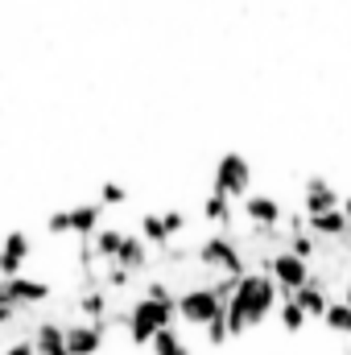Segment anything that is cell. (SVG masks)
Segmentation results:
<instances>
[{"mask_svg": "<svg viewBox=\"0 0 351 355\" xmlns=\"http://www.w3.org/2000/svg\"><path fill=\"white\" fill-rule=\"evenodd\" d=\"M277 293H281V285L268 272H244L236 281V293L228 297V327H232V335L264 322L268 310L277 306Z\"/></svg>", "mask_w": 351, "mask_h": 355, "instance_id": "obj_1", "label": "cell"}, {"mask_svg": "<svg viewBox=\"0 0 351 355\" xmlns=\"http://www.w3.org/2000/svg\"><path fill=\"white\" fill-rule=\"evenodd\" d=\"M174 318H178V297L170 293V285L153 281V285L132 302L124 327H128V339H132L137 347H149V343L157 339V331L174 327Z\"/></svg>", "mask_w": 351, "mask_h": 355, "instance_id": "obj_2", "label": "cell"}, {"mask_svg": "<svg viewBox=\"0 0 351 355\" xmlns=\"http://www.w3.org/2000/svg\"><path fill=\"white\" fill-rule=\"evenodd\" d=\"M223 310H228V297H223L215 285H203V289H186V293L178 297V314H182L190 327H207V322H215Z\"/></svg>", "mask_w": 351, "mask_h": 355, "instance_id": "obj_3", "label": "cell"}, {"mask_svg": "<svg viewBox=\"0 0 351 355\" xmlns=\"http://www.w3.org/2000/svg\"><path fill=\"white\" fill-rule=\"evenodd\" d=\"M0 285H4V293L12 297V306H17V310L42 306V302H50V293H54V289H50V281H42V277H25V272H21V277H4Z\"/></svg>", "mask_w": 351, "mask_h": 355, "instance_id": "obj_4", "label": "cell"}, {"mask_svg": "<svg viewBox=\"0 0 351 355\" xmlns=\"http://www.w3.org/2000/svg\"><path fill=\"white\" fill-rule=\"evenodd\" d=\"M198 257H203V265L207 268H219L223 277H244V261H240L236 244L223 240V236H211V240L198 248Z\"/></svg>", "mask_w": 351, "mask_h": 355, "instance_id": "obj_5", "label": "cell"}, {"mask_svg": "<svg viewBox=\"0 0 351 355\" xmlns=\"http://www.w3.org/2000/svg\"><path fill=\"white\" fill-rule=\"evenodd\" d=\"M29 252H33L29 236H25L21 227H12V232L4 236V244H0V277H21L25 265H29Z\"/></svg>", "mask_w": 351, "mask_h": 355, "instance_id": "obj_6", "label": "cell"}, {"mask_svg": "<svg viewBox=\"0 0 351 355\" xmlns=\"http://www.w3.org/2000/svg\"><path fill=\"white\" fill-rule=\"evenodd\" d=\"M248 182H252V170H248L244 157H223L219 162V170H215V190L219 194L240 198V194H248Z\"/></svg>", "mask_w": 351, "mask_h": 355, "instance_id": "obj_7", "label": "cell"}, {"mask_svg": "<svg viewBox=\"0 0 351 355\" xmlns=\"http://www.w3.org/2000/svg\"><path fill=\"white\" fill-rule=\"evenodd\" d=\"M268 277L281 285V293H298L310 272H306V261H302L298 252H281V257L268 261Z\"/></svg>", "mask_w": 351, "mask_h": 355, "instance_id": "obj_8", "label": "cell"}, {"mask_svg": "<svg viewBox=\"0 0 351 355\" xmlns=\"http://www.w3.org/2000/svg\"><path fill=\"white\" fill-rule=\"evenodd\" d=\"M67 347L71 355H95L103 347V322H75V327H67Z\"/></svg>", "mask_w": 351, "mask_h": 355, "instance_id": "obj_9", "label": "cell"}, {"mask_svg": "<svg viewBox=\"0 0 351 355\" xmlns=\"http://www.w3.org/2000/svg\"><path fill=\"white\" fill-rule=\"evenodd\" d=\"M99 227H103V202H79V207H71V236L91 240Z\"/></svg>", "mask_w": 351, "mask_h": 355, "instance_id": "obj_10", "label": "cell"}, {"mask_svg": "<svg viewBox=\"0 0 351 355\" xmlns=\"http://www.w3.org/2000/svg\"><path fill=\"white\" fill-rule=\"evenodd\" d=\"M33 347H37V355H71V347H67V327L62 322H42L33 331Z\"/></svg>", "mask_w": 351, "mask_h": 355, "instance_id": "obj_11", "label": "cell"}, {"mask_svg": "<svg viewBox=\"0 0 351 355\" xmlns=\"http://www.w3.org/2000/svg\"><path fill=\"white\" fill-rule=\"evenodd\" d=\"M244 211H248V219H252L257 227H273V223L281 219V207H277L268 194H244Z\"/></svg>", "mask_w": 351, "mask_h": 355, "instance_id": "obj_12", "label": "cell"}, {"mask_svg": "<svg viewBox=\"0 0 351 355\" xmlns=\"http://www.w3.org/2000/svg\"><path fill=\"white\" fill-rule=\"evenodd\" d=\"M116 265H124V268H145L149 265V240L137 232V236H124V244H120V257H116Z\"/></svg>", "mask_w": 351, "mask_h": 355, "instance_id": "obj_13", "label": "cell"}, {"mask_svg": "<svg viewBox=\"0 0 351 355\" xmlns=\"http://www.w3.org/2000/svg\"><path fill=\"white\" fill-rule=\"evenodd\" d=\"M124 236H128V232H120V227H108V223H103V227L91 236V248H95V257H99V261H116V257H120V244H124Z\"/></svg>", "mask_w": 351, "mask_h": 355, "instance_id": "obj_14", "label": "cell"}, {"mask_svg": "<svg viewBox=\"0 0 351 355\" xmlns=\"http://www.w3.org/2000/svg\"><path fill=\"white\" fill-rule=\"evenodd\" d=\"M203 219L207 223H215V227H228L232 223V198L228 194H207V202H203Z\"/></svg>", "mask_w": 351, "mask_h": 355, "instance_id": "obj_15", "label": "cell"}, {"mask_svg": "<svg viewBox=\"0 0 351 355\" xmlns=\"http://www.w3.org/2000/svg\"><path fill=\"white\" fill-rule=\"evenodd\" d=\"M149 347H153V355H194L190 347H186V339L178 335L174 327H166V331H157V339H153Z\"/></svg>", "mask_w": 351, "mask_h": 355, "instance_id": "obj_16", "label": "cell"}, {"mask_svg": "<svg viewBox=\"0 0 351 355\" xmlns=\"http://www.w3.org/2000/svg\"><path fill=\"white\" fill-rule=\"evenodd\" d=\"M141 236H145L153 248H162V244H170V236H174V232H170L166 215H145V219H141Z\"/></svg>", "mask_w": 351, "mask_h": 355, "instance_id": "obj_17", "label": "cell"}, {"mask_svg": "<svg viewBox=\"0 0 351 355\" xmlns=\"http://www.w3.org/2000/svg\"><path fill=\"white\" fill-rule=\"evenodd\" d=\"M306 211H310V215L335 211V190H331V186H323V182H310V194H306Z\"/></svg>", "mask_w": 351, "mask_h": 355, "instance_id": "obj_18", "label": "cell"}, {"mask_svg": "<svg viewBox=\"0 0 351 355\" xmlns=\"http://www.w3.org/2000/svg\"><path fill=\"white\" fill-rule=\"evenodd\" d=\"M293 297L302 302V310H306V314H327V306H331V302L323 297V289H318V285H310V281H306Z\"/></svg>", "mask_w": 351, "mask_h": 355, "instance_id": "obj_19", "label": "cell"}, {"mask_svg": "<svg viewBox=\"0 0 351 355\" xmlns=\"http://www.w3.org/2000/svg\"><path fill=\"white\" fill-rule=\"evenodd\" d=\"M79 310L87 314L91 322H103V318H108V293H103V289H91V293H83V297H79Z\"/></svg>", "mask_w": 351, "mask_h": 355, "instance_id": "obj_20", "label": "cell"}, {"mask_svg": "<svg viewBox=\"0 0 351 355\" xmlns=\"http://www.w3.org/2000/svg\"><path fill=\"white\" fill-rule=\"evenodd\" d=\"M281 322H285V331H302L306 327V310H302V302L289 293L285 297V306H281Z\"/></svg>", "mask_w": 351, "mask_h": 355, "instance_id": "obj_21", "label": "cell"}, {"mask_svg": "<svg viewBox=\"0 0 351 355\" xmlns=\"http://www.w3.org/2000/svg\"><path fill=\"white\" fill-rule=\"evenodd\" d=\"M327 327L331 331H351V302H331L327 306Z\"/></svg>", "mask_w": 351, "mask_h": 355, "instance_id": "obj_22", "label": "cell"}, {"mask_svg": "<svg viewBox=\"0 0 351 355\" xmlns=\"http://www.w3.org/2000/svg\"><path fill=\"white\" fill-rule=\"evenodd\" d=\"M310 223H314V232H323V236H335V232H343V215L339 211H323V215H310Z\"/></svg>", "mask_w": 351, "mask_h": 355, "instance_id": "obj_23", "label": "cell"}, {"mask_svg": "<svg viewBox=\"0 0 351 355\" xmlns=\"http://www.w3.org/2000/svg\"><path fill=\"white\" fill-rule=\"evenodd\" d=\"M46 232H50V236H71V211H54V215L46 219Z\"/></svg>", "mask_w": 351, "mask_h": 355, "instance_id": "obj_24", "label": "cell"}, {"mask_svg": "<svg viewBox=\"0 0 351 355\" xmlns=\"http://www.w3.org/2000/svg\"><path fill=\"white\" fill-rule=\"evenodd\" d=\"M124 198H128V194H124V186H116V182H108V186H103V198H99V202H103V207H120Z\"/></svg>", "mask_w": 351, "mask_h": 355, "instance_id": "obj_25", "label": "cell"}, {"mask_svg": "<svg viewBox=\"0 0 351 355\" xmlns=\"http://www.w3.org/2000/svg\"><path fill=\"white\" fill-rule=\"evenodd\" d=\"M17 318V306H12V297L4 293V285H0V327H8Z\"/></svg>", "mask_w": 351, "mask_h": 355, "instance_id": "obj_26", "label": "cell"}, {"mask_svg": "<svg viewBox=\"0 0 351 355\" xmlns=\"http://www.w3.org/2000/svg\"><path fill=\"white\" fill-rule=\"evenodd\" d=\"M0 355H37V347H33V339H17V343H8Z\"/></svg>", "mask_w": 351, "mask_h": 355, "instance_id": "obj_27", "label": "cell"}, {"mask_svg": "<svg viewBox=\"0 0 351 355\" xmlns=\"http://www.w3.org/2000/svg\"><path fill=\"white\" fill-rule=\"evenodd\" d=\"M348 302H351V289H348Z\"/></svg>", "mask_w": 351, "mask_h": 355, "instance_id": "obj_28", "label": "cell"}]
</instances>
